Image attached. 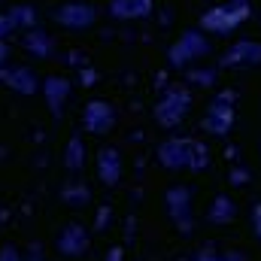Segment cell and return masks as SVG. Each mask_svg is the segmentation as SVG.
<instances>
[{"instance_id":"d6986e66","label":"cell","mask_w":261,"mask_h":261,"mask_svg":"<svg viewBox=\"0 0 261 261\" xmlns=\"http://www.w3.org/2000/svg\"><path fill=\"white\" fill-rule=\"evenodd\" d=\"M9 18H12L15 31H31V28L37 24V12H34L31 6H15V9L9 12Z\"/></svg>"},{"instance_id":"2e32d148","label":"cell","mask_w":261,"mask_h":261,"mask_svg":"<svg viewBox=\"0 0 261 261\" xmlns=\"http://www.w3.org/2000/svg\"><path fill=\"white\" fill-rule=\"evenodd\" d=\"M24 49L28 52H34V58H49V52H52V37L46 34V31H28L24 34Z\"/></svg>"},{"instance_id":"ba28073f","label":"cell","mask_w":261,"mask_h":261,"mask_svg":"<svg viewBox=\"0 0 261 261\" xmlns=\"http://www.w3.org/2000/svg\"><path fill=\"white\" fill-rule=\"evenodd\" d=\"M116 125V113L107 100H91L85 110H82V128L88 134H107Z\"/></svg>"},{"instance_id":"484cf974","label":"cell","mask_w":261,"mask_h":261,"mask_svg":"<svg viewBox=\"0 0 261 261\" xmlns=\"http://www.w3.org/2000/svg\"><path fill=\"white\" fill-rule=\"evenodd\" d=\"M243 182H246V173H243V170H237V173H234V186H243Z\"/></svg>"},{"instance_id":"5b68a950","label":"cell","mask_w":261,"mask_h":261,"mask_svg":"<svg viewBox=\"0 0 261 261\" xmlns=\"http://www.w3.org/2000/svg\"><path fill=\"white\" fill-rule=\"evenodd\" d=\"M203 55H210V43L197 31H186L170 46V64L173 67H189V64H195V61H200Z\"/></svg>"},{"instance_id":"7402d4cb","label":"cell","mask_w":261,"mask_h":261,"mask_svg":"<svg viewBox=\"0 0 261 261\" xmlns=\"http://www.w3.org/2000/svg\"><path fill=\"white\" fill-rule=\"evenodd\" d=\"M249 219H252V234L261 240V200H258V203H252V213H249Z\"/></svg>"},{"instance_id":"277c9868","label":"cell","mask_w":261,"mask_h":261,"mask_svg":"<svg viewBox=\"0 0 261 261\" xmlns=\"http://www.w3.org/2000/svg\"><path fill=\"white\" fill-rule=\"evenodd\" d=\"M231 128H234V91H222L203 113V130L213 137H225Z\"/></svg>"},{"instance_id":"4316f807","label":"cell","mask_w":261,"mask_h":261,"mask_svg":"<svg viewBox=\"0 0 261 261\" xmlns=\"http://www.w3.org/2000/svg\"><path fill=\"white\" fill-rule=\"evenodd\" d=\"M110 261H122V252H119V249H113V255H110Z\"/></svg>"},{"instance_id":"44dd1931","label":"cell","mask_w":261,"mask_h":261,"mask_svg":"<svg viewBox=\"0 0 261 261\" xmlns=\"http://www.w3.org/2000/svg\"><path fill=\"white\" fill-rule=\"evenodd\" d=\"M213 76H216V70H189V82H195V85H210L213 82Z\"/></svg>"},{"instance_id":"4fadbf2b","label":"cell","mask_w":261,"mask_h":261,"mask_svg":"<svg viewBox=\"0 0 261 261\" xmlns=\"http://www.w3.org/2000/svg\"><path fill=\"white\" fill-rule=\"evenodd\" d=\"M43 94H46V103H49L52 116H61L67 97H70V82H67L64 76H49L43 82Z\"/></svg>"},{"instance_id":"5bb4252c","label":"cell","mask_w":261,"mask_h":261,"mask_svg":"<svg viewBox=\"0 0 261 261\" xmlns=\"http://www.w3.org/2000/svg\"><path fill=\"white\" fill-rule=\"evenodd\" d=\"M152 12V0H110L113 18H146Z\"/></svg>"},{"instance_id":"9c48e42d","label":"cell","mask_w":261,"mask_h":261,"mask_svg":"<svg viewBox=\"0 0 261 261\" xmlns=\"http://www.w3.org/2000/svg\"><path fill=\"white\" fill-rule=\"evenodd\" d=\"M97 9L91 3H64L61 9H55V21L64 28H88L94 24Z\"/></svg>"},{"instance_id":"cb8c5ba5","label":"cell","mask_w":261,"mask_h":261,"mask_svg":"<svg viewBox=\"0 0 261 261\" xmlns=\"http://www.w3.org/2000/svg\"><path fill=\"white\" fill-rule=\"evenodd\" d=\"M0 261H21V255L15 246H6V249H0Z\"/></svg>"},{"instance_id":"8fae6325","label":"cell","mask_w":261,"mask_h":261,"mask_svg":"<svg viewBox=\"0 0 261 261\" xmlns=\"http://www.w3.org/2000/svg\"><path fill=\"white\" fill-rule=\"evenodd\" d=\"M0 79L12 88V91H18V94H34L37 88H40V79H37V73L31 70V67H0Z\"/></svg>"},{"instance_id":"9a60e30c","label":"cell","mask_w":261,"mask_h":261,"mask_svg":"<svg viewBox=\"0 0 261 261\" xmlns=\"http://www.w3.org/2000/svg\"><path fill=\"white\" fill-rule=\"evenodd\" d=\"M234 216H237V206H234V200L228 195H219L210 203V213H206V219H210L213 225H225V222H231Z\"/></svg>"},{"instance_id":"52a82bcc","label":"cell","mask_w":261,"mask_h":261,"mask_svg":"<svg viewBox=\"0 0 261 261\" xmlns=\"http://www.w3.org/2000/svg\"><path fill=\"white\" fill-rule=\"evenodd\" d=\"M167 213H170V219L189 234L192 231V192L186 189V186H173V189H167Z\"/></svg>"},{"instance_id":"3957f363","label":"cell","mask_w":261,"mask_h":261,"mask_svg":"<svg viewBox=\"0 0 261 261\" xmlns=\"http://www.w3.org/2000/svg\"><path fill=\"white\" fill-rule=\"evenodd\" d=\"M189 110H192V94H189V88H170V91L158 100V107H155V122H158L161 128H176V125L189 116Z\"/></svg>"},{"instance_id":"ffe728a7","label":"cell","mask_w":261,"mask_h":261,"mask_svg":"<svg viewBox=\"0 0 261 261\" xmlns=\"http://www.w3.org/2000/svg\"><path fill=\"white\" fill-rule=\"evenodd\" d=\"M195 261H243V258H240V255H231V252H228V255H219V252H213V249H200L195 255Z\"/></svg>"},{"instance_id":"7c38bea8","label":"cell","mask_w":261,"mask_h":261,"mask_svg":"<svg viewBox=\"0 0 261 261\" xmlns=\"http://www.w3.org/2000/svg\"><path fill=\"white\" fill-rule=\"evenodd\" d=\"M97 173H100L103 186H110V189L119 186V179H122V155H119V149L103 146L97 152Z\"/></svg>"},{"instance_id":"e0dca14e","label":"cell","mask_w":261,"mask_h":261,"mask_svg":"<svg viewBox=\"0 0 261 261\" xmlns=\"http://www.w3.org/2000/svg\"><path fill=\"white\" fill-rule=\"evenodd\" d=\"M61 200H64L67 206L79 210V206H85V203L91 200V192H88V186H82L79 179H70L64 189H61Z\"/></svg>"},{"instance_id":"7a4b0ae2","label":"cell","mask_w":261,"mask_h":261,"mask_svg":"<svg viewBox=\"0 0 261 261\" xmlns=\"http://www.w3.org/2000/svg\"><path fill=\"white\" fill-rule=\"evenodd\" d=\"M249 15H252L249 0H228V3H219L213 9H206L200 15V28L210 31V34H216V37H225V34L237 31Z\"/></svg>"},{"instance_id":"603a6c76","label":"cell","mask_w":261,"mask_h":261,"mask_svg":"<svg viewBox=\"0 0 261 261\" xmlns=\"http://www.w3.org/2000/svg\"><path fill=\"white\" fill-rule=\"evenodd\" d=\"M9 31H15V24H12L9 12H0V40H6V34H9Z\"/></svg>"},{"instance_id":"30bf717a","label":"cell","mask_w":261,"mask_h":261,"mask_svg":"<svg viewBox=\"0 0 261 261\" xmlns=\"http://www.w3.org/2000/svg\"><path fill=\"white\" fill-rule=\"evenodd\" d=\"M55 246H58V252L64 258H79L82 252H88V231L82 225H67L64 231L58 234Z\"/></svg>"},{"instance_id":"6da1fadb","label":"cell","mask_w":261,"mask_h":261,"mask_svg":"<svg viewBox=\"0 0 261 261\" xmlns=\"http://www.w3.org/2000/svg\"><path fill=\"white\" fill-rule=\"evenodd\" d=\"M158 161L167 170H203L210 167V149L192 137H170L158 146Z\"/></svg>"},{"instance_id":"d4e9b609","label":"cell","mask_w":261,"mask_h":261,"mask_svg":"<svg viewBox=\"0 0 261 261\" xmlns=\"http://www.w3.org/2000/svg\"><path fill=\"white\" fill-rule=\"evenodd\" d=\"M6 61H9V43H6V40H0V67L6 64Z\"/></svg>"},{"instance_id":"8992f818","label":"cell","mask_w":261,"mask_h":261,"mask_svg":"<svg viewBox=\"0 0 261 261\" xmlns=\"http://www.w3.org/2000/svg\"><path fill=\"white\" fill-rule=\"evenodd\" d=\"M261 64V43L258 40H237L225 58L222 67H231V70H243V67H258Z\"/></svg>"},{"instance_id":"ac0fdd59","label":"cell","mask_w":261,"mask_h":261,"mask_svg":"<svg viewBox=\"0 0 261 261\" xmlns=\"http://www.w3.org/2000/svg\"><path fill=\"white\" fill-rule=\"evenodd\" d=\"M82 164H85V143L79 134H73L64 149V167L67 170H82Z\"/></svg>"}]
</instances>
